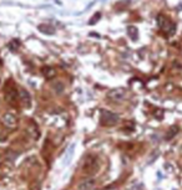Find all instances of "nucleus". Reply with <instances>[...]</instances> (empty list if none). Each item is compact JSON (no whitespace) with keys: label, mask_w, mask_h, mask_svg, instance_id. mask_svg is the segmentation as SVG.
Here are the masks:
<instances>
[{"label":"nucleus","mask_w":182,"mask_h":190,"mask_svg":"<svg viewBox=\"0 0 182 190\" xmlns=\"http://www.w3.org/2000/svg\"><path fill=\"white\" fill-rule=\"evenodd\" d=\"M52 88L57 94H61L64 92V83H61L60 81H56L52 83Z\"/></svg>","instance_id":"10"},{"label":"nucleus","mask_w":182,"mask_h":190,"mask_svg":"<svg viewBox=\"0 0 182 190\" xmlns=\"http://www.w3.org/2000/svg\"><path fill=\"white\" fill-rule=\"evenodd\" d=\"M96 184V180L95 179H87L85 181H82L80 185H79V190H93L94 186Z\"/></svg>","instance_id":"7"},{"label":"nucleus","mask_w":182,"mask_h":190,"mask_svg":"<svg viewBox=\"0 0 182 190\" xmlns=\"http://www.w3.org/2000/svg\"><path fill=\"white\" fill-rule=\"evenodd\" d=\"M177 132H178V128H177V127H172V131L170 129V131L167 132V134H166V139H171V138H173V136H175Z\"/></svg>","instance_id":"12"},{"label":"nucleus","mask_w":182,"mask_h":190,"mask_svg":"<svg viewBox=\"0 0 182 190\" xmlns=\"http://www.w3.org/2000/svg\"><path fill=\"white\" fill-rule=\"evenodd\" d=\"M74 150H75V144H71V145L67 148V150L65 152V154H64V159H62V164H64V165H67V164L71 162L72 155H74Z\"/></svg>","instance_id":"6"},{"label":"nucleus","mask_w":182,"mask_h":190,"mask_svg":"<svg viewBox=\"0 0 182 190\" xmlns=\"http://www.w3.org/2000/svg\"><path fill=\"white\" fill-rule=\"evenodd\" d=\"M39 30H40L41 32H44V34H48V35L55 32L54 26H51V25H49V24H40V25H39Z\"/></svg>","instance_id":"8"},{"label":"nucleus","mask_w":182,"mask_h":190,"mask_svg":"<svg viewBox=\"0 0 182 190\" xmlns=\"http://www.w3.org/2000/svg\"><path fill=\"white\" fill-rule=\"evenodd\" d=\"M158 21H160V26L162 28V30H165V31H172L173 32V30H175V25L166 18V16H163V15H161L160 18H158Z\"/></svg>","instance_id":"4"},{"label":"nucleus","mask_w":182,"mask_h":190,"mask_svg":"<svg viewBox=\"0 0 182 190\" xmlns=\"http://www.w3.org/2000/svg\"><path fill=\"white\" fill-rule=\"evenodd\" d=\"M129 34L131 35V37H132L134 40L137 39V29H136L135 26H129Z\"/></svg>","instance_id":"11"},{"label":"nucleus","mask_w":182,"mask_h":190,"mask_svg":"<svg viewBox=\"0 0 182 190\" xmlns=\"http://www.w3.org/2000/svg\"><path fill=\"white\" fill-rule=\"evenodd\" d=\"M19 98L21 101V105L25 108H30L31 107V94L29 93L28 89L20 88V91H19Z\"/></svg>","instance_id":"3"},{"label":"nucleus","mask_w":182,"mask_h":190,"mask_svg":"<svg viewBox=\"0 0 182 190\" xmlns=\"http://www.w3.org/2000/svg\"><path fill=\"white\" fill-rule=\"evenodd\" d=\"M41 72H43V75H44L45 77H48V78H51V77H54V76L56 75V70H55L54 67H50V66H45V67L41 70Z\"/></svg>","instance_id":"9"},{"label":"nucleus","mask_w":182,"mask_h":190,"mask_svg":"<svg viewBox=\"0 0 182 190\" xmlns=\"http://www.w3.org/2000/svg\"><path fill=\"white\" fill-rule=\"evenodd\" d=\"M3 122H4V124H5L7 127H9V128H14V127L18 124V119H16V117H15L13 113H5V114L3 116Z\"/></svg>","instance_id":"5"},{"label":"nucleus","mask_w":182,"mask_h":190,"mask_svg":"<svg viewBox=\"0 0 182 190\" xmlns=\"http://www.w3.org/2000/svg\"><path fill=\"white\" fill-rule=\"evenodd\" d=\"M100 122L102 126H114L119 122V116L114 112L101 110L100 111Z\"/></svg>","instance_id":"1"},{"label":"nucleus","mask_w":182,"mask_h":190,"mask_svg":"<svg viewBox=\"0 0 182 190\" xmlns=\"http://www.w3.org/2000/svg\"><path fill=\"white\" fill-rule=\"evenodd\" d=\"M126 88L124 87H117V88H114L111 89L109 93H107V97L111 100V101H115V102H121L126 98Z\"/></svg>","instance_id":"2"}]
</instances>
